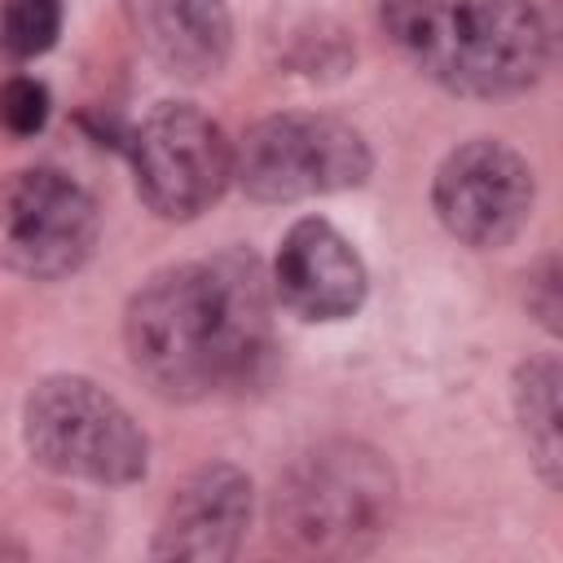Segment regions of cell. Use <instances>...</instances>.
<instances>
[{
  "mask_svg": "<svg viewBox=\"0 0 563 563\" xmlns=\"http://www.w3.org/2000/svg\"><path fill=\"white\" fill-rule=\"evenodd\" d=\"M101 233L92 194L57 167L0 176V268L31 282H57L88 264Z\"/></svg>",
  "mask_w": 563,
  "mask_h": 563,
  "instance_id": "52a82bcc",
  "label": "cell"
},
{
  "mask_svg": "<svg viewBox=\"0 0 563 563\" xmlns=\"http://www.w3.org/2000/svg\"><path fill=\"white\" fill-rule=\"evenodd\" d=\"M510 400H515V418L528 444V457L537 466V475L559 488L563 475V453H559V361L554 356H532L515 369L510 383Z\"/></svg>",
  "mask_w": 563,
  "mask_h": 563,
  "instance_id": "7c38bea8",
  "label": "cell"
},
{
  "mask_svg": "<svg viewBox=\"0 0 563 563\" xmlns=\"http://www.w3.org/2000/svg\"><path fill=\"white\" fill-rule=\"evenodd\" d=\"M22 444L35 466L97 488L136 484L150 466V440L136 418L84 374H48L26 391Z\"/></svg>",
  "mask_w": 563,
  "mask_h": 563,
  "instance_id": "277c9868",
  "label": "cell"
},
{
  "mask_svg": "<svg viewBox=\"0 0 563 563\" xmlns=\"http://www.w3.org/2000/svg\"><path fill=\"white\" fill-rule=\"evenodd\" d=\"M532 290L537 295H528V303L541 312V321L550 330H559V268H554V260L541 264V277H532Z\"/></svg>",
  "mask_w": 563,
  "mask_h": 563,
  "instance_id": "9a60e30c",
  "label": "cell"
},
{
  "mask_svg": "<svg viewBox=\"0 0 563 563\" xmlns=\"http://www.w3.org/2000/svg\"><path fill=\"white\" fill-rule=\"evenodd\" d=\"M378 22L418 75L457 97L528 92L550 62L532 0H383Z\"/></svg>",
  "mask_w": 563,
  "mask_h": 563,
  "instance_id": "7a4b0ae2",
  "label": "cell"
},
{
  "mask_svg": "<svg viewBox=\"0 0 563 563\" xmlns=\"http://www.w3.org/2000/svg\"><path fill=\"white\" fill-rule=\"evenodd\" d=\"M136 40L176 79H211L233 53V18L224 0H128Z\"/></svg>",
  "mask_w": 563,
  "mask_h": 563,
  "instance_id": "8fae6325",
  "label": "cell"
},
{
  "mask_svg": "<svg viewBox=\"0 0 563 563\" xmlns=\"http://www.w3.org/2000/svg\"><path fill=\"white\" fill-rule=\"evenodd\" d=\"M268 286L299 321H343L365 303L369 273L356 246L330 220L303 216L286 229Z\"/></svg>",
  "mask_w": 563,
  "mask_h": 563,
  "instance_id": "30bf717a",
  "label": "cell"
},
{
  "mask_svg": "<svg viewBox=\"0 0 563 563\" xmlns=\"http://www.w3.org/2000/svg\"><path fill=\"white\" fill-rule=\"evenodd\" d=\"M123 347L150 391L202 400L246 387L273 352V286L255 255L158 268L123 312Z\"/></svg>",
  "mask_w": 563,
  "mask_h": 563,
  "instance_id": "6da1fadb",
  "label": "cell"
},
{
  "mask_svg": "<svg viewBox=\"0 0 563 563\" xmlns=\"http://www.w3.org/2000/svg\"><path fill=\"white\" fill-rule=\"evenodd\" d=\"M396 519V475L361 440H330L286 466L268 501L273 541L299 559L369 554Z\"/></svg>",
  "mask_w": 563,
  "mask_h": 563,
  "instance_id": "3957f363",
  "label": "cell"
},
{
  "mask_svg": "<svg viewBox=\"0 0 563 563\" xmlns=\"http://www.w3.org/2000/svg\"><path fill=\"white\" fill-rule=\"evenodd\" d=\"M62 0H4L0 4V53L9 62H31L48 53L62 35Z\"/></svg>",
  "mask_w": 563,
  "mask_h": 563,
  "instance_id": "4fadbf2b",
  "label": "cell"
},
{
  "mask_svg": "<svg viewBox=\"0 0 563 563\" xmlns=\"http://www.w3.org/2000/svg\"><path fill=\"white\" fill-rule=\"evenodd\" d=\"M532 198H537V180L528 158L493 136H475L457 145L435 167L431 180L435 220L444 224L449 238L475 251H497L515 242L532 216Z\"/></svg>",
  "mask_w": 563,
  "mask_h": 563,
  "instance_id": "ba28073f",
  "label": "cell"
},
{
  "mask_svg": "<svg viewBox=\"0 0 563 563\" xmlns=\"http://www.w3.org/2000/svg\"><path fill=\"white\" fill-rule=\"evenodd\" d=\"M369 141L356 123L325 110H282L246 128L233 145V180L255 202H303L365 185Z\"/></svg>",
  "mask_w": 563,
  "mask_h": 563,
  "instance_id": "5b68a950",
  "label": "cell"
},
{
  "mask_svg": "<svg viewBox=\"0 0 563 563\" xmlns=\"http://www.w3.org/2000/svg\"><path fill=\"white\" fill-rule=\"evenodd\" d=\"M48 88L35 75H9L0 84V128L9 136H35L48 123Z\"/></svg>",
  "mask_w": 563,
  "mask_h": 563,
  "instance_id": "5bb4252c",
  "label": "cell"
},
{
  "mask_svg": "<svg viewBox=\"0 0 563 563\" xmlns=\"http://www.w3.org/2000/svg\"><path fill=\"white\" fill-rule=\"evenodd\" d=\"M255 488L246 471L233 462H207L189 471L154 528L150 559H176V563H224L238 554L246 528H251Z\"/></svg>",
  "mask_w": 563,
  "mask_h": 563,
  "instance_id": "9c48e42d",
  "label": "cell"
},
{
  "mask_svg": "<svg viewBox=\"0 0 563 563\" xmlns=\"http://www.w3.org/2000/svg\"><path fill=\"white\" fill-rule=\"evenodd\" d=\"M141 202L163 220L202 216L233 185V141L189 101L154 106L128 136Z\"/></svg>",
  "mask_w": 563,
  "mask_h": 563,
  "instance_id": "8992f818",
  "label": "cell"
}]
</instances>
